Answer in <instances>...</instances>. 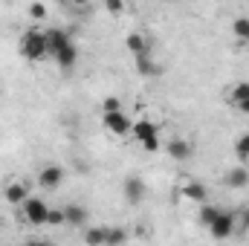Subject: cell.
I'll use <instances>...</instances> for the list:
<instances>
[{"label": "cell", "instance_id": "7402d4cb", "mask_svg": "<svg viewBox=\"0 0 249 246\" xmlns=\"http://www.w3.org/2000/svg\"><path fill=\"white\" fill-rule=\"evenodd\" d=\"M232 32H235L238 38H244V41H249V18H238V20L232 23Z\"/></svg>", "mask_w": 249, "mask_h": 246}, {"label": "cell", "instance_id": "7c38bea8", "mask_svg": "<svg viewBox=\"0 0 249 246\" xmlns=\"http://www.w3.org/2000/svg\"><path fill=\"white\" fill-rule=\"evenodd\" d=\"M124 50L133 53V55H151V47H148L145 35H139V32H130V35L124 38Z\"/></svg>", "mask_w": 249, "mask_h": 246}, {"label": "cell", "instance_id": "2e32d148", "mask_svg": "<svg viewBox=\"0 0 249 246\" xmlns=\"http://www.w3.org/2000/svg\"><path fill=\"white\" fill-rule=\"evenodd\" d=\"M55 64H58L61 70H72V67L78 64V47H75V44H70L67 50H61V53L55 55Z\"/></svg>", "mask_w": 249, "mask_h": 246}, {"label": "cell", "instance_id": "f546056e", "mask_svg": "<svg viewBox=\"0 0 249 246\" xmlns=\"http://www.w3.org/2000/svg\"><path fill=\"white\" fill-rule=\"evenodd\" d=\"M0 226H3V223H0Z\"/></svg>", "mask_w": 249, "mask_h": 246}, {"label": "cell", "instance_id": "4dcf8cb0", "mask_svg": "<svg viewBox=\"0 0 249 246\" xmlns=\"http://www.w3.org/2000/svg\"><path fill=\"white\" fill-rule=\"evenodd\" d=\"M6 246H9V244H6Z\"/></svg>", "mask_w": 249, "mask_h": 246}, {"label": "cell", "instance_id": "8992f818", "mask_svg": "<svg viewBox=\"0 0 249 246\" xmlns=\"http://www.w3.org/2000/svg\"><path fill=\"white\" fill-rule=\"evenodd\" d=\"M61 183H64V168H61V165L50 162V165H44V168H41V174H38V185H41V188L55 191Z\"/></svg>", "mask_w": 249, "mask_h": 246}, {"label": "cell", "instance_id": "4316f807", "mask_svg": "<svg viewBox=\"0 0 249 246\" xmlns=\"http://www.w3.org/2000/svg\"><path fill=\"white\" fill-rule=\"evenodd\" d=\"M23 246H53L50 241H26Z\"/></svg>", "mask_w": 249, "mask_h": 246}, {"label": "cell", "instance_id": "30bf717a", "mask_svg": "<svg viewBox=\"0 0 249 246\" xmlns=\"http://www.w3.org/2000/svg\"><path fill=\"white\" fill-rule=\"evenodd\" d=\"M122 194L127 203H142V197H145V183L139 180V177H127L122 185Z\"/></svg>", "mask_w": 249, "mask_h": 246}, {"label": "cell", "instance_id": "cb8c5ba5", "mask_svg": "<svg viewBox=\"0 0 249 246\" xmlns=\"http://www.w3.org/2000/svg\"><path fill=\"white\" fill-rule=\"evenodd\" d=\"M116 110H122L119 99H105V102H102V113H116Z\"/></svg>", "mask_w": 249, "mask_h": 246}, {"label": "cell", "instance_id": "e0dca14e", "mask_svg": "<svg viewBox=\"0 0 249 246\" xmlns=\"http://www.w3.org/2000/svg\"><path fill=\"white\" fill-rule=\"evenodd\" d=\"M136 72H139V75H160L162 67L154 61L151 55H136Z\"/></svg>", "mask_w": 249, "mask_h": 246}, {"label": "cell", "instance_id": "83f0119b", "mask_svg": "<svg viewBox=\"0 0 249 246\" xmlns=\"http://www.w3.org/2000/svg\"><path fill=\"white\" fill-rule=\"evenodd\" d=\"M241 226H244V229H249V209L244 211V217H241Z\"/></svg>", "mask_w": 249, "mask_h": 246}, {"label": "cell", "instance_id": "277c9868", "mask_svg": "<svg viewBox=\"0 0 249 246\" xmlns=\"http://www.w3.org/2000/svg\"><path fill=\"white\" fill-rule=\"evenodd\" d=\"M102 124L113 133V136H127L133 130V122L124 116V110H116V113H102Z\"/></svg>", "mask_w": 249, "mask_h": 246}, {"label": "cell", "instance_id": "ffe728a7", "mask_svg": "<svg viewBox=\"0 0 249 246\" xmlns=\"http://www.w3.org/2000/svg\"><path fill=\"white\" fill-rule=\"evenodd\" d=\"M232 102H235V105L249 102V84H247V81H241V84H235V87H232Z\"/></svg>", "mask_w": 249, "mask_h": 246}, {"label": "cell", "instance_id": "52a82bcc", "mask_svg": "<svg viewBox=\"0 0 249 246\" xmlns=\"http://www.w3.org/2000/svg\"><path fill=\"white\" fill-rule=\"evenodd\" d=\"M70 44H72V38H70V32L61 29V26H55V29H50V32H47V53H50L53 58H55L61 50H67Z\"/></svg>", "mask_w": 249, "mask_h": 246}, {"label": "cell", "instance_id": "6da1fadb", "mask_svg": "<svg viewBox=\"0 0 249 246\" xmlns=\"http://www.w3.org/2000/svg\"><path fill=\"white\" fill-rule=\"evenodd\" d=\"M20 55L29 58V61L47 58V55H50V53H47V32H41V29H26L23 38H20Z\"/></svg>", "mask_w": 249, "mask_h": 246}, {"label": "cell", "instance_id": "9c48e42d", "mask_svg": "<svg viewBox=\"0 0 249 246\" xmlns=\"http://www.w3.org/2000/svg\"><path fill=\"white\" fill-rule=\"evenodd\" d=\"M165 151H168L171 159H180V162H183V159H188V157L194 154V145H191L188 139H180V136H177V139H171V142L165 145Z\"/></svg>", "mask_w": 249, "mask_h": 246}, {"label": "cell", "instance_id": "3957f363", "mask_svg": "<svg viewBox=\"0 0 249 246\" xmlns=\"http://www.w3.org/2000/svg\"><path fill=\"white\" fill-rule=\"evenodd\" d=\"M47 214H50V206H47L44 200L29 197V200L23 203V217H26V223H32V226H44V223H47Z\"/></svg>", "mask_w": 249, "mask_h": 246}, {"label": "cell", "instance_id": "7a4b0ae2", "mask_svg": "<svg viewBox=\"0 0 249 246\" xmlns=\"http://www.w3.org/2000/svg\"><path fill=\"white\" fill-rule=\"evenodd\" d=\"M133 139L145 148V151H157L160 148V130H157V124L148 122V119H139V122H133Z\"/></svg>", "mask_w": 249, "mask_h": 246}, {"label": "cell", "instance_id": "5b68a950", "mask_svg": "<svg viewBox=\"0 0 249 246\" xmlns=\"http://www.w3.org/2000/svg\"><path fill=\"white\" fill-rule=\"evenodd\" d=\"M232 232H235V214H232V211H220L217 220L209 226V235H212L214 241H226Z\"/></svg>", "mask_w": 249, "mask_h": 246}, {"label": "cell", "instance_id": "ba28073f", "mask_svg": "<svg viewBox=\"0 0 249 246\" xmlns=\"http://www.w3.org/2000/svg\"><path fill=\"white\" fill-rule=\"evenodd\" d=\"M3 200L12 203V206H23L29 200V185L26 183H9L3 188Z\"/></svg>", "mask_w": 249, "mask_h": 246}, {"label": "cell", "instance_id": "484cf974", "mask_svg": "<svg viewBox=\"0 0 249 246\" xmlns=\"http://www.w3.org/2000/svg\"><path fill=\"white\" fill-rule=\"evenodd\" d=\"M105 9H107L110 15H119V12H122L124 6H122V3H119V0H107V3H105Z\"/></svg>", "mask_w": 249, "mask_h": 246}, {"label": "cell", "instance_id": "d6986e66", "mask_svg": "<svg viewBox=\"0 0 249 246\" xmlns=\"http://www.w3.org/2000/svg\"><path fill=\"white\" fill-rule=\"evenodd\" d=\"M127 241V232L122 226H107V246H124Z\"/></svg>", "mask_w": 249, "mask_h": 246}, {"label": "cell", "instance_id": "f1b7e54d", "mask_svg": "<svg viewBox=\"0 0 249 246\" xmlns=\"http://www.w3.org/2000/svg\"><path fill=\"white\" fill-rule=\"evenodd\" d=\"M238 107H241V113H247V116H249V102H244V105H238Z\"/></svg>", "mask_w": 249, "mask_h": 246}, {"label": "cell", "instance_id": "44dd1931", "mask_svg": "<svg viewBox=\"0 0 249 246\" xmlns=\"http://www.w3.org/2000/svg\"><path fill=\"white\" fill-rule=\"evenodd\" d=\"M235 154H238V159H241V162L249 159V133H244V136H238V139H235Z\"/></svg>", "mask_w": 249, "mask_h": 246}, {"label": "cell", "instance_id": "ac0fdd59", "mask_svg": "<svg viewBox=\"0 0 249 246\" xmlns=\"http://www.w3.org/2000/svg\"><path fill=\"white\" fill-rule=\"evenodd\" d=\"M223 209H217V206H209V203H203V209H200V223L209 229L214 220H217V214H220Z\"/></svg>", "mask_w": 249, "mask_h": 246}, {"label": "cell", "instance_id": "4fadbf2b", "mask_svg": "<svg viewBox=\"0 0 249 246\" xmlns=\"http://www.w3.org/2000/svg\"><path fill=\"white\" fill-rule=\"evenodd\" d=\"M64 220H67L70 226H84V223H87V209L70 203V206H64Z\"/></svg>", "mask_w": 249, "mask_h": 246}, {"label": "cell", "instance_id": "d4e9b609", "mask_svg": "<svg viewBox=\"0 0 249 246\" xmlns=\"http://www.w3.org/2000/svg\"><path fill=\"white\" fill-rule=\"evenodd\" d=\"M29 15H32L35 20H41V18H47V6H44V3H32V6H29Z\"/></svg>", "mask_w": 249, "mask_h": 246}, {"label": "cell", "instance_id": "9a60e30c", "mask_svg": "<svg viewBox=\"0 0 249 246\" xmlns=\"http://www.w3.org/2000/svg\"><path fill=\"white\" fill-rule=\"evenodd\" d=\"M226 185L229 188H244V185H249V168L235 165L232 171H226Z\"/></svg>", "mask_w": 249, "mask_h": 246}, {"label": "cell", "instance_id": "5bb4252c", "mask_svg": "<svg viewBox=\"0 0 249 246\" xmlns=\"http://www.w3.org/2000/svg\"><path fill=\"white\" fill-rule=\"evenodd\" d=\"M84 244L107 246V226H90V229H84Z\"/></svg>", "mask_w": 249, "mask_h": 246}, {"label": "cell", "instance_id": "603a6c76", "mask_svg": "<svg viewBox=\"0 0 249 246\" xmlns=\"http://www.w3.org/2000/svg\"><path fill=\"white\" fill-rule=\"evenodd\" d=\"M47 223H50V226H61V223H67V220H64V209H50Z\"/></svg>", "mask_w": 249, "mask_h": 246}, {"label": "cell", "instance_id": "8fae6325", "mask_svg": "<svg viewBox=\"0 0 249 246\" xmlns=\"http://www.w3.org/2000/svg\"><path fill=\"white\" fill-rule=\"evenodd\" d=\"M183 197L186 200H191V203H206V197H209V191H206V185L200 183V180H186V185H183Z\"/></svg>", "mask_w": 249, "mask_h": 246}]
</instances>
